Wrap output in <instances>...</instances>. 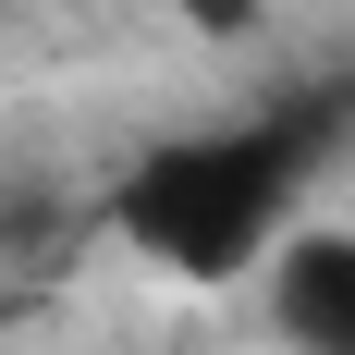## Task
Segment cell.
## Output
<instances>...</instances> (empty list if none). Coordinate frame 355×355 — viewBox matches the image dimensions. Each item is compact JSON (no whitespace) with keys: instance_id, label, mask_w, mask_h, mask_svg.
Segmentation results:
<instances>
[{"instance_id":"1","label":"cell","mask_w":355,"mask_h":355,"mask_svg":"<svg viewBox=\"0 0 355 355\" xmlns=\"http://www.w3.org/2000/svg\"><path fill=\"white\" fill-rule=\"evenodd\" d=\"M319 159V123L306 110H270V123H220V135H159L135 172L110 184V220L147 270L172 282H233L282 245L294 184Z\"/></svg>"},{"instance_id":"2","label":"cell","mask_w":355,"mask_h":355,"mask_svg":"<svg viewBox=\"0 0 355 355\" xmlns=\"http://www.w3.org/2000/svg\"><path fill=\"white\" fill-rule=\"evenodd\" d=\"M270 319L294 355H355V233H282L270 245Z\"/></svg>"},{"instance_id":"3","label":"cell","mask_w":355,"mask_h":355,"mask_svg":"<svg viewBox=\"0 0 355 355\" xmlns=\"http://www.w3.org/2000/svg\"><path fill=\"white\" fill-rule=\"evenodd\" d=\"M184 25H196V37H245L257 0H184Z\"/></svg>"}]
</instances>
